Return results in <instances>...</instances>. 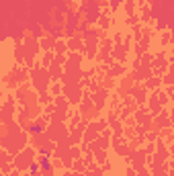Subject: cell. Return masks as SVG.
Listing matches in <instances>:
<instances>
[{
  "label": "cell",
  "instance_id": "6da1fadb",
  "mask_svg": "<svg viewBox=\"0 0 174 176\" xmlns=\"http://www.w3.org/2000/svg\"><path fill=\"white\" fill-rule=\"evenodd\" d=\"M29 131L37 135V133H41V131H43V125H41V123H33V125L29 127Z\"/></svg>",
  "mask_w": 174,
  "mask_h": 176
},
{
  "label": "cell",
  "instance_id": "7a4b0ae2",
  "mask_svg": "<svg viewBox=\"0 0 174 176\" xmlns=\"http://www.w3.org/2000/svg\"><path fill=\"white\" fill-rule=\"evenodd\" d=\"M39 168H41V164H39V166H37V164H33V166H31V172H33V174H37V172H39Z\"/></svg>",
  "mask_w": 174,
  "mask_h": 176
}]
</instances>
